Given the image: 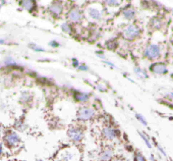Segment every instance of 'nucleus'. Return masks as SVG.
I'll return each instance as SVG.
<instances>
[{
    "mask_svg": "<svg viewBox=\"0 0 173 161\" xmlns=\"http://www.w3.org/2000/svg\"><path fill=\"white\" fill-rule=\"evenodd\" d=\"M122 33H123V36L125 39L132 40L140 35V30L139 28L134 26V25H129V26H127L126 28H124Z\"/></svg>",
    "mask_w": 173,
    "mask_h": 161,
    "instance_id": "f257e3e1",
    "label": "nucleus"
},
{
    "mask_svg": "<svg viewBox=\"0 0 173 161\" xmlns=\"http://www.w3.org/2000/svg\"><path fill=\"white\" fill-rule=\"evenodd\" d=\"M145 56L149 59H156L160 56V48L157 45H150L145 50Z\"/></svg>",
    "mask_w": 173,
    "mask_h": 161,
    "instance_id": "f03ea898",
    "label": "nucleus"
},
{
    "mask_svg": "<svg viewBox=\"0 0 173 161\" xmlns=\"http://www.w3.org/2000/svg\"><path fill=\"white\" fill-rule=\"evenodd\" d=\"M94 109H92L90 107H82L79 111V118L81 120H89L94 116Z\"/></svg>",
    "mask_w": 173,
    "mask_h": 161,
    "instance_id": "7ed1b4c3",
    "label": "nucleus"
},
{
    "mask_svg": "<svg viewBox=\"0 0 173 161\" xmlns=\"http://www.w3.org/2000/svg\"><path fill=\"white\" fill-rule=\"evenodd\" d=\"M67 134H68L69 139L74 141V142H79V141L82 139V137H84V133H82L81 130L76 129V127L71 129Z\"/></svg>",
    "mask_w": 173,
    "mask_h": 161,
    "instance_id": "20e7f679",
    "label": "nucleus"
},
{
    "mask_svg": "<svg viewBox=\"0 0 173 161\" xmlns=\"http://www.w3.org/2000/svg\"><path fill=\"white\" fill-rule=\"evenodd\" d=\"M5 142L9 147H14L19 143V137L14 133H8L5 137Z\"/></svg>",
    "mask_w": 173,
    "mask_h": 161,
    "instance_id": "39448f33",
    "label": "nucleus"
},
{
    "mask_svg": "<svg viewBox=\"0 0 173 161\" xmlns=\"http://www.w3.org/2000/svg\"><path fill=\"white\" fill-rule=\"evenodd\" d=\"M150 69L152 70L153 72L158 75H163L167 72V67L164 63H160V62H156V63L152 64L150 66Z\"/></svg>",
    "mask_w": 173,
    "mask_h": 161,
    "instance_id": "423d86ee",
    "label": "nucleus"
},
{
    "mask_svg": "<svg viewBox=\"0 0 173 161\" xmlns=\"http://www.w3.org/2000/svg\"><path fill=\"white\" fill-rule=\"evenodd\" d=\"M82 19V13L77 8H74L69 11L68 13V19L74 22H79Z\"/></svg>",
    "mask_w": 173,
    "mask_h": 161,
    "instance_id": "0eeeda50",
    "label": "nucleus"
},
{
    "mask_svg": "<svg viewBox=\"0 0 173 161\" xmlns=\"http://www.w3.org/2000/svg\"><path fill=\"white\" fill-rule=\"evenodd\" d=\"M103 136H104L107 140H113L116 138V130L110 127H106L103 130Z\"/></svg>",
    "mask_w": 173,
    "mask_h": 161,
    "instance_id": "6e6552de",
    "label": "nucleus"
},
{
    "mask_svg": "<svg viewBox=\"0 0 173 161\" xmlns=\"http://www.w3.org/2000/svg\"><path fill=\"white\" fill-rule=\"evenodd\" d=\"M49 10L54 16H60L62 12V4L60 2H54L51 6L49 7Z\"/></svg>",
    "mask_w": 173,
    "mask_h": 161,
    "instance_id": "1a4fd4ad",
    "label": "nucleus"
},
{
    "mask_svg": "<svg viewBox=\"0 0 173 161\" xmlns=\"http://www.w3.org/2000/svg\"><path fill=\"white\" fill-rule=\"evenodd\" d=\"M21 5L26 8L27 10H33L36 6V3H35L34 0H22L21 2Z\"/></svg>",
    "mask_w": 173,
    "mask_h": 161,
    "instance_id": "9d476101",
    "label": "nucleus"
},
{
    "mask_svg": "<svg viewBox=\"0 0 173 161\" xmlns=\"http://www.w3.org/2000/svg\"><path fill=\"white\" fill-rule=\"evenodd\" d=\"M89 16L94 19H101L102 13H101V11H99L96 8H91V9H89Z\"/></svg>",
    "mask_w": 173,
    "mask_h": 161,
    "instance_id": "9b49d317",
    "label": "nucleus"
},
{
    "mask_svg": "<svg viewBox=\"0 0 173 161\" xmlns=\"http://www.w3.org/2000/svg\"><path fill=\"white\" fill-rule=\"evenodd\" d=\"M74 98H76L77 101L86 102V101L89 100V95L85 94V93H76V95H74Z\"/></svg>",
    "mask_w": 173,
    "mask_h": 161,
    "instance_id": "f8f14e48",
    "label": "nucleus"
},
{
    "mask_svg": "<svg viewBox=\"0 0 173 161\" xmlns=\"http://www.w3.org/2000/svg\"><path fill=\"white\" fill-rule=\"evenodd\" d=\"M134 14H135V12L132 8H126L123 10V16H124V17H126L127 19H134Z\"/></svg>",
    "mask_w": 173,
    "mask_h": 161,
    "instance_id": "ddd939ff",
    "label": "nucleus"
},
{
    "mask_svg": "<svg viewBox=\"0 0 173 161\" xmlns=\"http://www.w3.org/2000/svg\"><path fill=\"white\" fill-rule=\"evenodd\" d=\"M104 2L109 6H118L122 0H104Z\"/></svg>",
    "mask_w": 173,
    "mask_h": 161,
    "instance_id": "4468645a",
    "label": "nucleus"
},
{
    "mask_svg": "<svg viewBox=\"0 0 173 161\" xmlns=\"http://www.w3.org/2000/svg\"><path fill=\"white\" fill-rule=\"evenodd\" d=\"M112 156V152L110 150H107V151H104V152L102 153L101 156H100V158L103 160H107V159H110Z\"/></svg>",
    "mask_w": 173,
    "mask_h": 161,
    "instance_id": "2eb2a0df",
    "label": "nucleus"
},
{
    "mask_svg": "<svg viewBox=\"0 0 173 161\" xmlns=\"http://www.w3.org/2000/svg\"><path fill=\"white\" fill-rule=\"evenodd\" d=\"M135 72H137V74H139V75H141V77H143V78H144V77H145V78H147V77H148L146 72H143V70H142V69H135Z\"/></svg>",
    "mask_w": 173,
    "mask_h": 161,
    "instance_id": "dca6fc26",
    "label": "nucleus"
},
{
    "mask_svg": "<svg viewBox=\"0 0 173 161\" xmlns=\"http://www.w3.org/2000/svg\"><path fill=\"white\" fill-rule=\"evenodd\" d=\"M135 116H137V118H139V120H140V121L142 122V124H144L145 125H147V121H146V120H145V118L143 117L142 115H140V114H137V115H135Z\"/></svg>",
    "mask_w": 173,
    "mask_h": 161,
    "instance_id": "f3484780",
    "label": "nucleus"
},
{
    "mask_svg": "<svg viewBox=\"0 0 173 161\" xmlns=\"http://www.w3.org/2000/svg\"><path fill=\"white\" fill-rule=\"evenodd\" d=\"M62 29H63L64 32H67V33L71 32V28H69V26L67 24H64L63 26H62Z\"/></svg>",
    "mask_w": 173,
    "mask_h": 161,
    "instance_id": "a211bd4d",
    "label": "nucleus"
},
{
    "mask_svg": "<svg viewBox=\"0 0 173 161\" xmlns=\"http://www.w3.org/2000/svg\"><path fill=\"white\" fill-rule=\"evenodd\" d=\"M134 159L135 160H145V157L144 156H142L140 153H137V154L134 156Z\"/></svg>",
    "mask_w": 173,
    "mask_h": 161,
    "instance_id": "6ab92c4d",
    "label": "nucleus"
},
{
    "mask_svg": "<svg viewBox=\"0 0 173 161\" xmlns=\"http://www.w3.org/2000/svg\"><path fill=\"white\" fill-rule=\"evenodd\" d=\"M141 135H142V138H143V139L145 140V142H146V144H147V146H148V147H149V148H151V144H150V142H149V141H148V139H147V138L145 137V136L143 135V134H141Z\"/></svg>",
    "mask_w": 173,
    "mask_h": 161,
    "instance_id": "aec40b11",
    "label": "nucleus"
},
{
    "mask_svg": "<svg viewBox=\"0 0 173 161\" xmlns=\"http://www.w3.org/2000/svg\"><path fill=\"white\" fill-rule=\"evenodd\" d=\"M74 66H77V61L76 60H74Z\"/></svg>",
    "mask_w": 173,
    "mask_h": 161,
    "instance_id": "412c9836",
    "label": "nucleus"
},
{
    "mask_svg": "<svg viewBox=\"0 0 173 161\" xmlns=\"http://www.w3.org/2000/svg\"><path fill=\"white\" fill-rule=\"evenodd\" d=\"M4 1H5V0H0V5H2V4H4Z\"/></svg>",
    "mask_w": 173,
    "mask_h": 161,
    "instance_id": "4be33fe9",
    "label": "nucleus"
},
{
    "mask_svg": "<svg viewBox=\"0 0 173 161\" xmlns=\"http://www.w3.org/2000/svg\"><path fill=\"white\" fill-rule=\"evenodd\" d=\"M1 130H2V127H1V124H0V133H1Z\"/></svg>",
    "mask_w": 173,
    "mask_h": 161,
    "instance_id": "5701e85b",
    "label": "nucleus"
},
{
    "mask_svg": "<svg viewBox=\"0 0 173 161\" xmlns=\"http://www.w3.org/2000/svg\"><path fill=\"white\" fill-rule=\"evenodd\" d=\"M171 96H172V97H173V93H171Z\"/></svg>",
    "mask_w": 173,
    "mask_h": 161,
    "instance_id": "b1692460",
    "label": "nucleus"
}]
</instances>
